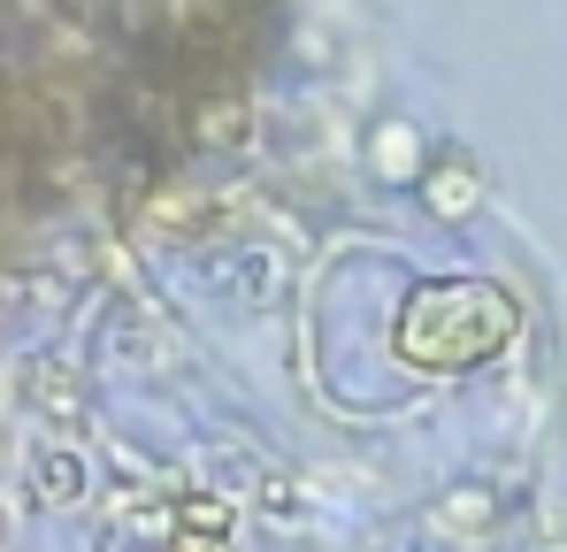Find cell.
<instances>
[{
	"label": "cell",
	"instance_id": "3957f363",
	"mask_svg": "<svg viewBox=\"0 0 567 552\" xmlns=\"http://www.w3.org/2000/svg\"><path fill=\"white\" fill-rule=\"evenodd\" d=\"M47 483H54V491H78L85 476H78V460H54V468H47Z\"/></svg>",
	"mask_w": 567,
	"mask_h": 552
},
{
	"label": "cell",
	"instance_id": "6da1fadb",
	"mask_svg": "<svg viewBox=\"0 0 567 552\" xmlns=\"http://www.w3.org/2000/svg\"><path fill=\"white\" fill-rule=\"evenodd\" d=\"M506 338H514V299L498 284H468V276L414 292L399 315V361L406 368H475Z\"/></svg>",
	"mask_w": 567,
	"mask_h": 552
},
{
	"label": "cell",
	"instance_id": "7a4b0ae2",
	"mask_svg": "<svg viewBox=\"0 0 567 552\" xmlns=\"http://www.w3.org/2000/svg\"><path fill=\"white\" fill-rule=\"evenodd\" d=\"M430 207H445V215H468V207H475V170H468V162L430 170Z\"/></svg>",
	"mask_w": 567,
	"mask_h": 552
},
{
	"label": "cell",
	"instance_id": "277c9868",
	"mask_svg": "<svg viewBox=\"0 0 567 552\" xmlns=\"http://www.w3.org/2000/svg\"><path fill=\"white\" fill-rule=\"evenodd\" d=\"M177 552H223V545H215V538H199V545H192V538H185V545H177Z\"/></svg>",
	"mask_w": 567,
	"mask_h": 552
}]
</instances>
